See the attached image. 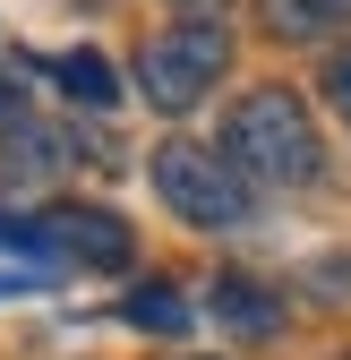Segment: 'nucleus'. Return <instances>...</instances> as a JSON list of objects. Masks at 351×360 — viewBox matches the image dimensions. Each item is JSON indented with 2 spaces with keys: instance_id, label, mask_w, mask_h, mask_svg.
Listing matches in <instances>:
<instances>
[{
  "instance_id": "obj_14",
  "label": "nucleus",
  "mask_w": 351,
  "mask_h": 360,
  "mask_svg": "<svg viewBox=\"0 0 351 360\" xmlns=\"http://www.w3.org/2000/svg\"><path fill=\"white\" fill-rule=\"evenodd\" d=\"M180 9H206V0H180Z\"/></svg>"
},
{
  "instance_id": "obj_4",
  "label": "nucleus",
  "mask_w": 351,
  "mask_h": 360,
  "mask_svg": "<svg viewBox=\"0 0 351 360\" xmlns=\"http://www.w3.org/2000/svg\"><path fill=\"white\" fill-rule=\"evenodd\" d=\"M43 223V249L52 257H77V266H128V223L103 214V206H52L34 214Z\"/></svg>"
},
{
  "instance_id": "obj_7",
  "label": "nucleus",
  "mask_w": 351,
  "mask_h": 360,
  "mask_svg": "<svg viewBox=\"0 0 351 360\" xmlns=\"http://www.w3.org/2000/svg\"><path fill=\"white\" fill-rule=\"evenodd\" d=\"M52 77L69 86L77 103H95V112H103V103H120V77H112V60H103V52H60V60H52Z\"/></svg>"
},
{
  "instance_id": "obj_3",
  "label": "nucleus",
  "mask_w": 351,
  "mask_h": 360,
  "mask_svg": "<svg viewBox=\"0 0 351 360\" xmlns=\"http://www.w3.org/2000/svg\"><path fill=\"white\" fill-rule=\"evenodd\" d=\"M154 198L180 214V223H197V232H232V223H249V180L223 155L189 146V138L154 146Z\"/></svg>"
},
{
  "instance_id": "obj_2",
  "label": "nucleus",
  "mask_w": 351,
  "mask_h": 360,
  "mask_svg": "<svg viewBox=\"0 0 351 360\" xmlns=\"http://www.w3.org/2000/svg\"><path fill=\"white\" fill-rule=\"evenodd\" d=\"M232 69V34L214 26V18H180V26H163L146 43V60H138V86H146V103L154 112H189L206 103V86Z\"/></svg>"
},
{
  "instance_id": "obj_10",
  "label": "nucleus",
  "mask_w": 351,
  "mask_h": 360,
  "mask_svg": "<svg viewBox=\"0 0 351 360\" xmlns=\"http://www.w3.org/2000/svg\"><path fill=\"white\" fill-rule=\"evenodd\" d=\"M0 249H9V257H34V266H52V249H43V223H26V214H0Z\"/></svg>"
},
{
  "instance_id": "obj_9",
  "label": "nucleus",
  "mask_w": 351,
  "mask_h": 360,
  "mask_svg": "<svg viewBox=\"0 0 351 360\" xmlns=\"http://www.w3.org/2000/svg\"><path fill=\"white\" fill-rule=\"evenodd\" d=\"M257 9H266L274 34H326L343 18V0H257Z\"/></svg>"
},
{
  "instance_id": "obj_6",
  "label": "nucleus",
  "mask_w": 351,
  "mask_h": 360,
  "mask_svg": "<svg viewBox=\"0 0 351 360\" xmlns=\"http://www.w3.org/2000/svg\"><path fill=\"white\" fill-rule=\"evenodd\" d=\"M0 163H9V180H43V172H60L69 155H60V138L52 129H0Z\"/></svg>"
},
{
  "instance_id": "obj_13",
  "label": "nucleus",
  "mask_w": 351,
  "mask_h": 360,
  "mask_svg": "<svg viewBox=\"0 0 351 360\" xmlns=\"http://www.w3.org/2000/svg\"><path fill=\"white\" fill-rule=\"evenodd\" d=\"M9 292H18V275H0V300H9Z\"/></svg>"
},
{
  "instance_id": "obj_5",
  "label": "nucleus",
  "mask_w": 351,
  "mask_h": 360,
  "mask_svg": "<svg viewBox=\"0 0 351 360\" xmlns=\"http://www.w3.org/2000/svg\"><path fill=\"white\" fill-rule=\"evenodd\" d=\"M214 318H223L240 343H266V335H283V300L266 283H249V275H223L214 283Z\"/></svg>"
},
{
  "instance_id": "obj_11",
  "label": "nucleus",
  "mask_w": 351,
  "mask_h": 360,
  "mask_svg": "<svg viewBox=\"0 0 351 360\" xmlns=\"http://www.w3.org/2000/svg\"><path fill=\"white\" fill-rule=\"evenodd\" d=\"M326 103H334V112L351 120V43H343L334 60H326Z\"/></svg>"
},
{
  "instance_id": "obj_12",
  "label": "nucleus",
  "mask_w": 351,
  "mask_h": 360,
  "mask_svg": "<svg viewBox=\"0 0 351 360\" xmlns=\"http://www.w3.org/2000/svg\"><path fill=\"white\" fill-rule=\"evenodd\" d=\"M9 120H18V86L0 77V129H9Z\"/></svg>"
},
{
  "instance_id": "obj_1",
  "label": "nucleus",
  "mask_w": 351,
  "mask_h": 360,
  "mask_svg": "<svg viewBox=\"0 0 351 360\" xmlns=\"http://www.w3.org/2000/svg\"><path fill=\"white\" fill-rule=\"evenodd\" d=\"M223 163L240 180H266V189L317 180V129H309V112H300V95H283V86L240 95L232 120H223Z\"/></svg>"
},
{
  "instance_id": "obj_8",
  "label": "nucleus",
  "mask_w": 351,
  "mask_h": 360,
  "mask_svg": "<svg viewBox=\"0 0 351 360\" xmlns=\"http://www.w3.org/2000/svg\"><path fill=\"white\" fill-rule=\"evenodd\" d=\"M120 309H128V326H146V335H189V300L171 283H138Z\"/></svg>"
}]
</instances>
